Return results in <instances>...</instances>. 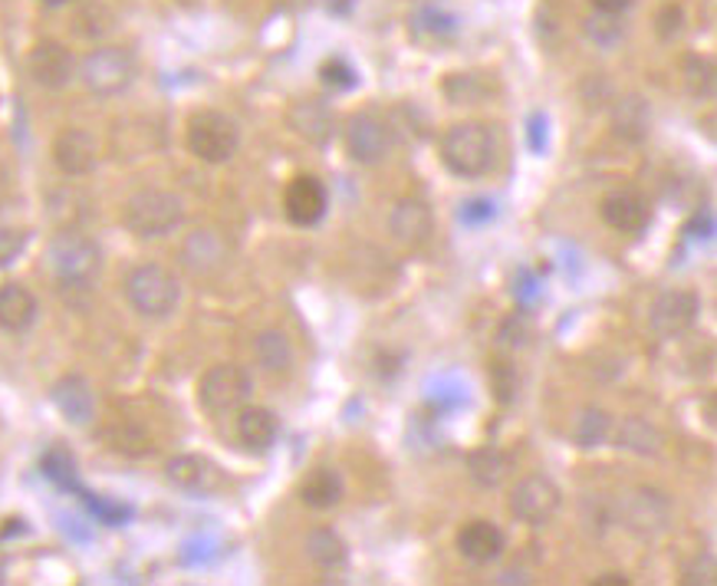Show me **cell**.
Masks as SVG:
<instances>
[{"instance_id": "obj_12", "label": "cell", "mask_w": 717, "mask_h": 586, "mask_svg": "<svg viewBox=\"0 0 717 586\" xmlns=\"http://www.w3.org/2000/svg\"><path fill=\"white\" fill-rule=\"evenodd\" d=\"M165 477L172 481V487H178L185 494H195V497H207V494L221 491V484H224V471L217 469L211 459L195 455V452L168 459Z\"/></svg>"}, {"instance_id": "obj_27", "label": "cell", "mask_w": 717, "mask_h": 586, "mask_svg": "<svg viewBox=\"0 0 717 586\" xmlns=\"http://www.w3.org/2000/svg\"><path fill=\"white\" fill-rule=\"evenodd\" d=\"M618 449L635 452V455H658V449H662V432H658L648 419L628 415V419H622V425H618Z\"/></svg>"}, {"instance_id": "obj_7", "label": "cell", "mask_w": 717, "mask_h": 586, "mask_svg": "<svg viewBox=\"0 0 717 586\" xmlns=\"http://www.w3.org/2000/svg\"><path fill=\"white\" fill-rule=\"evenodd\" d=\"M250 376L240 366L221 362L214 369H207L198 382V402L207 415H227L247 405L250 399Z\"/></svg>"}, {"instance_id": "obj_4", "label": "cell", "mask_w": 717, "mask_h": 586, "mask_svg": "<svg viewBox=\"0 0 717 586\" xmlns=\"http://www.w3.org/2000/svg\"><path fill=\"white\" fill-rule=\"evenodd\" d=\"M100 267H103V250L86 235L60 232L47 244V270L66 287L90 284L100 274Z\"/></svg>"}, {"instance_id": "obj_31", "label": "cell", "mask_w": 717, "mask_h": 586, "mask_svg": "<svg viewBox=\"0 0 717 586\" xmlns=\"http://www.w3.org/2000/svg\"><path fill=\"white\" fill-rule=\"evenodd\" d=\"M40 469L47 474V481H53L57 487L63 491H76V459L70 455V449L63 445H53L50 452H43L40 459Z\"/></svg>"}, {"instance_id": "obj_25", "label": "cell", "mask_w": 717, "mask_h": 586, "mask_svg": "<svg viewBox=\"0 0 717 586\" xmlns=\"http://www.w3.org/2000/svg\"><path fill=\"white\" fill-rule=\"evenodd\" d=\"M300 497L313 511H329L342 501V477L332 469L309 471L300 484Z\"/></svg>"}, {"instance_id": "obj_21", "label": "cell", "mask_w": 717, "mask_h": 586, "mask_svg": "<svg viewBox=\"0 0 717 586\" xmlns=\"http://www.w3.org/2000/svg\"><path fill=\"white\" fill-rule=\"evenodd\" d=\"M389 232L396 240H402V244H424L431 232H434V215H431V208L424 205V202H418V198H402L396 208H392V215H389Z\"/></svg>"}, {"instance_id": "obj_42", "label": "cell", "mask_w": 717, "mask_h": 586, "mask_svg": "<svg viewBox=\"0 0 717 586\" xmlns=\"http://www.w3.org/2000/svg\"><path fill=\"white\" fill-rule=\"evenodd\" d=\"M530 148H536V152L546 148V119L543 116L530 119Z\"/></svg>"}, {"instance_id": "obj_2", "label": "cell", "mask_w": 717, "mask_h": 586, "mask_svg": "<svg viewBox=\"0 0 717 586\" xmlns=\"http://www.w3.org/2000/svg\"><path fill=\"white\" fill-rule=\"evenodd\" d=\"M185 222V202L165 188L135 192L122 205V228L135 237H165Z\"/></svg>"}, {"instance_id": "obj_47", "label": "cell", "mask_w": 717, "mask_h": 586, "mask_svg": "<svg viewBox=\"0 0 717 586\" xmlns=\"http://www.w3.org/2000/svg\"><path fill=\"white\" fill-rule=\"evenodd\" d=\"M0 185H3V172H0Z\"/></svg>"}, {"instance_id": "obj_20", "label": "cell", "mask_w": 717, "mask_h": 586, "mask_svg": "<svg viewBox=\"0 0 717 586\" xmlns=\"http://www.w3.org/2000/svg\"><path fill=\"white\" fill-rule=\"evenodd\" d=\"M603 218L606 225L622 232V235H642L652 222V208L642 195L635 192H613L603 202Z\"/></svg>"}, {"instance_id": "obj_35", "label": "cell", "mask_w": 717, "mask_h": 586, "mask_svg": "<svg viewBox=\"0 0 717 586\" xmlns=\"http://www.w3.org/2000/svg\"><path fill=\"white\" fill-rule=\"evenodd\" d=\"M586 33H590L600 47H610V43H615V40L622 37V23H618V17H613V13H600V10H596V17L586 23Z\"/></svg>"}, {"instance_id": "obj_43", "label": "cell", "mask_w": 717, "mask_h": 586, "mask_svg": "<svg viewBox=\"0 0 717 586\" xmlns=\"http://www.w3.org/2000/svg\"><path fill=\"white\" fill-rule=\"evenodd\" d=\"M600 13H613V17H618V13H625L628 7H632V0H590Z\"/></svg>"}, {"instance_id": "obj_5", "label": "cell", "mask_w": 717, "mask_h": 586, "mask_svg": "<svg viewBox=\"0 0 717 586\" xmlns=\"http://www.w3.org/2000/svg\"><path fill=\"white\" fill-rule=\"evenodd\" d=\"M139 63L135 53L125 47H96L93 53H86V60L80 63V80L93 96H122L132 83H135Z\"/></svg>"}, {"instance_id": "obj_22", "label": "cell", "mask_w": 717, "mask_h": 586, "mask_svg": "<svg viewBox=\"0 0 717 586\" xmlns=\"http://www.w3.org/2000/svg\"><path fill=\"white\" fill-rule=\"evenodd\" d=\"M37 313V297L23 284H0V330L23 333L33 327Z\"/></svg>"}, {"instance_id": "obj_23", "label": "cell", "mask_w": 717, "mask_h": 586, "mask_svg": "<svg viewBox=\"0 0 717 586\" xmlns=\"http://www.w3.org/2000/svg\"><path fill=\"white\" fill-rule=\"evenodd\" d=\"M287 119H290L294 132L304 135L313 145H326V142L332 138V132H336V116H332V110H329L326 103H319V100H304V103H297Z\"/></svg>"}, {"instance_id": "obj_10", "label": "cell", "mask_w": 717, "mask_h": 586, "mask_svg": "<svg viewBox=\"0 0 717 586\" xmlns=\"http://www.w3.org/2000/svg\"><path fill=\"white\" fill-rule=\"evenodd\" d=\"M27 70H30L33 83L43 86V90H63L80 73L76 56L57 40H40L27 56Z\"/></svg>"}, {"instance_id": "obj_38", "label": "cell", "mask_w": 717, "mask_h": 586, "mask_svg": "<svg viewBox=\"0 0 717 586\" xmlns=\"http://www.w3.org/2000/svg\"><path fill=\"white\" fill-rule=\"evenodd\" d=\"M682 23H685V13H682V7H675V3L662 7L658 17H655V27H658V37H662V40H675V37L682 33Z\"/></svg>"}, {"instance_id": "obj_39", "label": "cell", "mask_w": 717, "mask_h": 586, "mask_svg": "<svg viewBox=\"0 0 717 586\" xmlns=\"http://www.w3.org/2000/svg\"><path fill=\"white\" fill-rule=\"evenodd\" d=\"M488 218H494V202H488V198L464 202V208H461V222L478 225V222H488Z\"/></svg>"}, {"instance_id": "obj_44", "label": "cell", "mask_w": 717, "mask_h": 586, "mask_svg": "<svg viewBox=\"0 0 717 586\" xmlns=\"http://www.w3.org/2000/svg\"><path fill=\"white\" fill-rule=\"evenodd\" d=\"M516 294H520L523 300H526L530 294H536V277H533L530 270H523V274H520V290H516Z\"/></svg>"}, {"instance_id": "obj_26", "label": "cell", "mask_w": 717, "mask_h": 586, "mask_svg": "<svg viewBox=\"0 0 717 586\" xmlns=\"http://www.w3.org/2000/svg\"><path fill=\"white\" fill-rule=\"evenodd\" d=\"M615 135H622L625 142H642L652 128V113H648V103L638 100V96H625L622 103H615L613 113Z\"/></svg>"}, {"instance_id": "obj_19", "label": "cell", "mask_w": 717, "mask_h": 586, "mask_svg": "<svg viewBox=\"0 0 717 586\" xmlns=\"http://www.w3.org/2000/svg\"><path fill=\"white\" fill-rule=\"evenodd\" d=\"M227 240L217 235V232H211V228H198V232H192V235L185 237V244H182V250H178V257H182V264L192 270V274H217L224 264H227Z\"/></svg>"}, {"instance_id": "obj_45", "label": "cell", "mask_w": 717, "mask_h": 586, "mask_svg": "<svg viewBox=\"0 0 717 586\" xmlns=\"http://www.w3.org/2000/svg\"><path fill=\"white\" fill-rule=\"evenodd\" d=\"M593 586H628L625 577H618V574H606V577H600Z\"/></svg>"}, {"instance_id": "obj_24", "label": "cell", "mask_w": 717, "mask_h": 586, "mask_svg": "<svg viewBox=\"0 0 717 586\" xmlns=\"http://www.w3.org/2000/svg\"><path fill=\"white\" fill-rule=\"evenodd\" d=\"M411 37L421 43H448L458 37V17L441 7H421L411 13Z\"/></svg>"}, {"instance_id": "obj_11", "label": "cell", "mask_w": 717, "mask_h": 586, "mask_svg": "<svg viewBox=\"0 0 717 586\" xmlns=\"http://www.w3.org/2000/svg\"><path fill=\"white\" fill-rule=\"evenodd\" d=\"M668 517H672V504L655 487H635L622 501V521L632 534H642V537L662 534L668 527Z\"/></svg>"}, {"instance_id": "obj_18", "label": "cell", "mask_w": 717, "mask_h": 586, "mask_svg": "<svg viewBox=\"0 0 717 586\" xmlns=\"http://www.w3.org/2000/svg\"><path fill=\"white\" fill-rule=\"evenodd\" d=\"M504 531L491 521H468L461 531H458V551L464 561L471 564H494L501 554H504Z\"/></svg>"}, {"instance_id": "obj_41", "label": "cell", "mask_w": 717, "mask_h": 586, "mask_svg": "<svg viewBox=\"0 0 717 586\" xmlns=\"http://www.w3.org/2000/svg\"><path fill=\"white\" fill-rule=\"evenodd\" d=\"M715 232H717L715 218H711V215H705V212H701V215H695V218L688 222V228H685V235L688 237H711Z\"/></svg>"}, {"instance_id": "obj_46", "label": "cell", "mask_w": 717, "mask_h": 586, "mask_svg": "<svg viewBox=\"0 0 717 586\" xmlns=\"http://www.w3.org/2000/svg\"><path fill=\"white\" fill-rule=\"evenodd\" d=\"M47 7H63V3H73V0H43Z\"/></svg>"}, {"instance_id": "obj_30", "label": "cell", "mask_w": 717, "mask_h": 586, "mask_svg": "<svg viewBox=\"0 0 717 586\" xmlns=\"http://www.w3.org/2000/svg\"><path fill=\"white\" fill-rule=\"evenodd\" d=\"M508 469H511V462L498 449H478L468 455V471L481 487H498L508 477Z\"/></svg>"}, {"instance_id": "obj_32", "label": "cell", "mask_w": 717, "mask_h": 586, "mask_svg": "<svg viewBox=\"0 0 717 586\" xmlns=\"http://www.w3.org/2000/svg\"><path fill=\"white\" fill-rule=\"evenodd\" d=\"M610 432H613V419L603 412V409H586L583 415H580V422H576V445L580 449H596V445H603L606 439H610Z\"/></svg>"}, {"instance_id": "obj_40", "label": "cell", "mask_w": 717, "mask_h": 586, "mask_svg": "<svg viewBox=\"0 0 717 586\" xmlns=\"http://www.w3.org/2000/svg\"><path fill=\"white\" fill-rule=\"evenodd\" d=\"M685 584H717V564L711 557L698 561L695 567H688L685 574Z\"/></svg>"}, {"instance_id": "obj_36", "label": "cell", "mask_w": 717, "mask_h": 586, "mask_svg": "<svg viewBox=\"0 0 717 586\" xmlns=\"http://www.w3.org/2000/svg\"><path fill=\"white\" fill-rule=\"evenodd\" d=\"M30 244V232L23 228H0V267L13 264Z\"/></svg>"}, {"instance_id": "obj_33", "label": "cell", "mask_w": 717, "mask_h": 586, "mask_svg": "<svg viewBox=\"0 0 717 586\" xmlns=\"http://www.w3.org/2000/svg\"><path fill=\"white\" fill-rule=\"evenodd\" d=\"M441 93H444L448 100L468 106V103H478L488 90L481 86V76H478V73H451V76L441 83Z\"/></svg>"}, {"instance_id": "obj_9", "label": "cell", "mask_w": 717, "mask_h": 586, "mask_svg": "<svg viewBox=\"0 0 717 586\" xmlns=\"http://www.w3.org/2000/svg\"><path fill=\"white\" fill-rule=\"evenodd\" d=\"M560 487L546 477V474H526L513 484L511 491V511L516 521L523 524H546L556 511H560Z\"/></svg>"}, {"instance_id": "obj_34", "label": "cell", "mask_w": 717, "mask_h": 586, "mask_svg": "<svg viewBox=\"0 0 717 586\" xmlns=\"http://www.w3.org/2000/svg\"><path fill=\"white\" fill-rule=\"evenodd\" d=\"M319 80H322V86L346 93V90H352V86H356V70H352L346 60L332 56V60H326V63L319 66Z\"/></svg>"}, {"instance_id": "obj_1", "label": "cell", "mask_w": 717, "mask_h": 586, "mask_svg": "<svg viewBox=\"0 0 717 586\" xmlns=\"http://www.w3.org/2000/svg\"><path fill=\"white\" fill-rule=\"evenodd\" d=\"M498 138L484 122L451 125L441 138V162L458 178H481L494 168Z\"/></svg>"}, {"instance_id": "obj_15", "label": "cell", "mask_w": 717, "mask_h": 586, "mask_svg": "<svg viewBox=\"0 0 717 586\" xmlns=\"http://www.w3.org/2000/svg\"><path fill=\"white\" fill-rule=\"evenodd\" d=\"M53 162L60 172H66L73 178L90 175L100 165V142L86 128H66L53 142Z\"/></svg>"}, {"instance_id": "obj_8", "label": "cell", "mask_w": 717, "mask_h": 586, "mask_svg": "<svg viewBox=\"0 0 717 586\" xmlns=\"http://www.w3.org/2000/svg\"><path fill=\"white\" fill-rule=\"evenodd\" d=\"M346 152L352 162L359 165H376L382 162L392 145H396V135H392V125L379 113H356V116L346 122Z\"/></svg>"}, {"instance_id": "obj_37", "label": "cell", "mask_w": 717, "mask_h": 586, "mask_svg": "<svg viewBox=\"0 0 717 586\" xmlns=\"http://www.w3.org/2000/svg\"><path fill=\"white\" fill-rule=\"evenodd\" d=\"M83 501L93 507V514H96L103 524H112V527L132 517V507H125V504H112V501H100L96 494H83Z\"/></svg>"}, {"instance_id": "obj_3", "label": "cell", "mask_w": 717, "mask_h": 586, "mask_svg": "<svg viewBox=\"0 0 717 586\" xmlns=\"http://www.w3.org/2000/svg\"><path fill=\"white\" fill-rule=\"evenodd\" d=\"M125 300L132 304L135 313L148 317V320H162L168 317L178 300H182V284L178 277L162 267V264H142L125 277Z\"/></svg>"}, {"instance_id": "obj_28", "label": "cell", "mask_w": 717, "mask_h": 586, "mask_svg": "<svg viewBox=\"0 0 717 586\" xmlns=\"http://www.w3.org/2000/svg\"><path fill=\"white\" fill-rule=\"evenodd\" d=\"M307 554L319 570H339L346 564V541L329 527H316L307 534Z\"/></svg>"}, {"instance_id": "obj_17", "label": "cell", "mask_w": 717, "mask_h": 586, "mask_svg": "<svg viewBox=\"0 0 717 586\" xmlns=\"http://www.w3.org/2000/svg\"><path fill=\"white\" fill-rule=\"evenodd\" d=\"M234 429H237V442L247 452H254V455L270 452L274 442H277V435H280L277 415L270 409H264V405H244V409H237Z\"/></svg>"}, {"instance_id": "obj_14", "label": "cell", "mask_w": 717, "mask_h": 586, "mask_svg": "<svg viewBox=\"0 0 717 586\" xmlns=\"http://www.w3.org/2000/svg\"><path fill=\"white\" fill-rule=\"evenodd\" d=\"M326 208H329V195L316 175H297L284 192V212H287L290 225H297V228L319 225Z\"/></svg>"}, {"instance_id": "obj_6", "label": "cell", "mask_w": 717, "mask_h": 586, "mask_svg": "<svg viewBox=\"0 0 717 586\" xmlns=\"http://www.w3.org/2000/svg\"><path fill=\"white\" fill-rule=\"evenodd\" d=\"M237 145H240V125L227 113L202 110L188 119V148L195 158H202L207 165H221L237 152Z\"/></svg>"}, {"instance_id": "obj_29", "label": "cell", "mask_w": 717, "mask_h": 586, "mask_svg": "<svg viewBox=\"0 0 717 586\" xmlns=\"http://www.w3.org/2000/svg\"><path fill=\"white\" fill-rule=\"evenodd\" d=\"M254 356H257L260 369H267V372H287L294 366V343L280 330H264L254 340Z\"/></svg>"}, {"instance_id": "obj_13", "label": "cell", "mask_w": 717, "mask_h": 586, "mask_svg": "<svg viewBox=\"0 0 717 586\" xmlns=\"http://www.w3.org/2000/svg\"><path fill=\"white\" fill-rule=\"evenodd\" d=\"M698 297L692 294V290H665L655 304H652V313H648V320H652V330L658 333V337H682V333H688L692 327H695V320H698Z\"/></svg>"}, {"instance_id": "obj_16", "label": "cell", "mask_w": 717, "mask_h": 586, "mask_svg": "<svg viewBox=\"0 0 717 586\" xmlns=\"http://www.w3.org/2000/svg\"><path fill=\"white\" fill-rule=\"evenodd\" d=\"M50 402L57 405V412L70 422V425H90L96 419V395L90 389V382L76 372L60 376L50 385Z\"/></svg>"}]
</instances>
